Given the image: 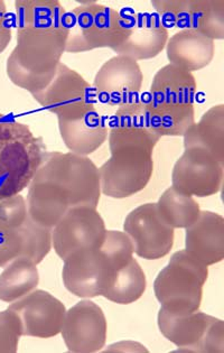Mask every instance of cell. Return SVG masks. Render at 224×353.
Masks as SVG:
<instances>
[{"label": "cell", "instance_id": "83f0119b", "mask_svg": "<svg viewBox=\"0 0 224 353\" xmlns=\"http://www.w3.org/2000/svg\"><path fill=\"white\" fill-rule=\"evenodd\" d=\"M18 230L23 238L21 257L26 258L39 266L53 249L51 228L36 223L28 216Z\"/></svg>", "mask_w": 224, "mask_h": 353}, {"label": "cell", "instance_id": "8fae6325", "mask_svg": "<svg viewBox=\"0 0 224 353\" xmlns=\"http://www.w3.org/2000/svg\"><path fill=\"white\" fill-rule=\"evenodd\" d=\"M224 165L202 148H185L174 165L172 186L193 198L216 194L223 184Z\"/></svg>", "mask_w": 224, "mask_h": 353}, {"label": "cell", "instance_id": "484cf974", "mask_svg": "<svg viewBox=\"0 0 224 353\" xmlns=\"http://www.w3.org/2000/svg\"><path fill=\"white\" fill-rule=\"evenodd\" d=\"M184 30H195L212 41L224 39V0H190Z\"/></svg>", "mask_w": 224, "mask_h": 353}, {"label": "cell", "instance_id": "277c9868", "mask_svg": "<svg viewBox=\"0 0 224 353\" xmlns=\"http://www.w3.org/2000/svg\"><path fill=\"white\" fill-rule=\"evenodd\" d=\"M209 266L184 250L173 254L154 281V293L165 311L187 315L200 311Z\"/></svg>", "mask_w": 224, "mask_h": 353}, {"label": "cell", "instance_id": "4fadbf2b", "mask_svg": "<svg viewBox=\"0 0 224 353\" xmlns=\"http://www.w3.org/2000/svg\"><path fill=\"white\" fill-rule=\"evenodd\" d=\"M32 97L57 118L71 116L96 105L92 85L63 62L51 83Z\"/></svg>", "mask_w": 224, "mask_h": 353}, {"label": "cell", "instance_id": "2e32d148", "mask_svg": "<svg viewBox=\"0 0 224 353\" xmlns=\"http://www.w3.org/2000/svg\"><path fill=\"white\" fill-rule=\"evenodd\" d=\"M21 321L23 336L51 339L61 334L66 307L46 290H33L8 306Z\"/></svg>", "mask_w": 224, "mask_h": 353}, {"label": "cell", "instance_id": "e575fe53", "mask_svg": "<svg viewBox=\"0 0 224 353\" xmlns=\"http://www.w3.org/2000/svg\"><path fill=\"white\" fill-rule=\"evenodd\" d=\"M148 352L143 344L134 341H121L111 344L103 352Z\"/></svg>", "mask_w": 224, "mask_h": 353}, {"label": "cell", "instance_id": "ffe728a7", "mask_svg": "<svg viewBox=\"0 0 224 353\" xmlns=\"http://www.w3.org/2000/svg\"><path fill=\"white\" fill-rule=\"evenodd\" d=\"M185 250L206 266L224 259V218L213 211H201L196 221L185 229Z\"/></svg>", "mask_w": 224, "mask_h": 353}, {"label": "cell", "instance_id": "5bb4252c", "mask_svg": "<svg viewBox=\"0 0 224 353\" xmlns=\"http://www.w3.org/2000/svg\"><path fill=\"white\" fill-rule=\"evenodd\" d=\"M61 335L69 352H100L108 335L107 319L102 308L90 299L77 303L66 310Z\"/></svg>", "mask_w": 224, "mask_h": 353}, {"label": "cell", "instance_id": "f546056e", "mask_svg": "<svg viewBox=\"0 0 224 353\" xmlns=\"http://www.w3.org/2000/svg\"><path fill=\"white\" fill-rule=\"evenodd\" d=\"M150 3L166 30H184L190 0H154Z\"/></svg>", "mask_w": 224, "mask_h": 353}, {"label": "cell", "instance_id": "30bf717a", "mask_svg": "<svg viewBox=\"0 0 224 353\" xmlns=\"http://www.w3.org/2000/svg\"><path fill=\"white\" fill-rule=\"evenodd\" d=\"M123 232L132 240L134 254L146 261L166 257L175 240V230L161 218L156 203L141 204L130 211Z\"/></svg>", "mask_w": 224, "mask_h": 353}, {"label": "cell", "instance_id": "603a6c76", "mask_svg": "<svg viewBox=\"0 0 224 353\" xmlns=\"http://www.w3.org/2000/svg\"><path fill=\"white\" fill-rule=\"evenodd\" d=\"M185 148H202L224 165V105H213L183 135Z\"/></svg>", "mask_w": 224, "mask_h": 353}, {"label": "cell", "instance_id": "1f68e13d", "mask_svg": "<svg viewBox=\"0 0 224 353\" xmlns=\"http://www.w3.org/2000/svg\"><path fill=\"white\" fill-rule=\"evenodd\" d=\"M28 216L27 202L21 194L0 200V228L17 229Z\"/></svg>", "mask_w": 224, "mask_h": 353}, {"label": "cell", "instance_id": "e0dca14e", "mask_svg": "<svg viewBox=\"0 0 224 353\" xmlns=\"http://www.w3.org/2000/svg\"><path fill=\"white\" fill-rule=\"evenodd\" d=\"M161 138L150 125L143 98L120 107L111 114L108 135L110 154L123 150H146L154 154Z\"/></svg>", "mask_w": 224, "mask_h": 353}, {"label": "cell", "instance_id": "7402d4cb", "mask_svg": "<svg viewBox=\"0 0 224 353\" xmlns=\"http://www.w3.org/2000/svg\"><path fill=\"white\" fill-rule=\"evenodd\" d=\"M66 16L65 8L57 0H18L15 1L16 33L66 34Z\"/></svg>", "mask_w": 224, "mask_h": 353}, {"label": "cell", "instance_id": "d6986e66", "mask_svg": "<svg viewBox=\"0 0 224 353\" xmlns=\"http://www.w3.org/2000/svg\"><path fill=\"white\" fill-rule=\"evenodd\" d=\"M216 317L196 311L187 315H175L159 308L157 324L165 339L179 347L181 352H198L206 334Z\"/></svg>", "mask_w": 224, "mask_h": 353}, {"label": "cell", "instance_id": "9c48e42d", "mask_svg": "<svg viewBox=\"0 0 224 353\" xmlns=\"http://www.w3.org/2000/svg\"><path fill=\"white\" fill-rule=\"evenodd\" d=\"M105 220L91 207L70 209L52 229L54 252L65 261L72 254L84 249H99L107 234Z\"/></svg>", "mask_w": 224, "mask_h": 353}, {"label": "cell", "instance_id": "44dd1931", "mask_svg": "<svg viewBox=\"0 0 224 353\" xmlns=\"http://www.w3.org/2000/svg\"><path fill=\"white\" fill-rule=\"evenodd\" d=\"M165 50L170 64L193 73L212 62L215 42L195 30H177L168 39Z\"/></svg>", "mask_w": 224, "mask_h": 353}, {"label": "cell", "instance_id": "d6a6232c", "mask_svg": "<svg viewBox=\"0 0 224 353\" xmlns=\"http://www.w3.org/2000/svg\"><path fill=\"white\" fill-rule=\"evenodd\" d=\"M23 250V238L17 229L0 228V267L3 268L8 263L21 257Z\"/></svg>", "mask_w": 224, "mask_h": 353}, {"label": "cell", "instance_id": "9a60e30c", "mask_svg": "<svg viewBox=\"0 0 224 353\" xmlns=\"http://www.w3.org/2000/svg\"><path fill=\"white\" fill-rule=\"evenodd\" d=\"M123 35L112 48L116 55L138 62L154 59L164 51L170 33L155 12H123Z\"/></svg>", "mask_w": 224, "mask_h": 353}, {"label": "cell", "instance_id": "836d02e7", "mask_svg": "<svg viewBox=\"0 0 224 353\" xmlns=\"http://www.w3.org/2000/svg\"><path fill=\"white\" fill-rule=\"evenodd\" d=\"M12 39V15L7 10L5 1L0 0V54L8 48Z\"/></svg>", "mask_w": 224, "mask_h": 353}, {"label": "cell", "instance_id": "4dcf8cb0", "mask_svg": "<svg viewBox=\"0 0 224 353\" xmlns=\"http://www.w3.org/2000/svg\"><path fill=\"white\" fill-rule=\"evenodd\" d=\"M23 336L21 321L9 308L0 312V353H16Z\"/></svg>", "mask_w": 224, "mask_h": 353}, {"label": "cell", "instance_id": "8992f818", "mask_svg": "<svg viewBox=\"0 0 224 353\" xmlns=\"http://www.w3.org/2000/svg\"><path fill=\"white\" fill-rule=\"evenodd\" d=\"M123 30V12L96 1L82 3L66 16L65 53L112 50L120 42Z\"/></svg>", "mask_w": 224, "mask_h": 353}, {"label": "cell", "instance_id": "7a4b0ae2", "mask_svg": "<svg viewBox=\"0 0 224 353\" xmlns=\"http://www.w3.org/2000/svg\"><path fill=\"white\" fill-rule=\"evenodd\" d=\"M66 34L17 33V44L7 59L6 73L16 87L33 96L44 90L57 74L65 53Z\"/></svg>", "mask_w": 224, "mask_h": 353}, {"label": "cell", "instance_id": "4316f807", "mask_svg": "<svg viewBox=\"0 0 224 353\" xmlns=\"http://www.w3.org/2000/svg\"><path fill=\"white\" fill-rule=\"evenodd\" d=\"M159 216L166 225L176 229H187L201 214L200 204L191 195L183 194L170 186L156 202Z\"/></svg>", "mask_w": 224, "mask_h": 353}, {"label": "cell", "instance_id": "d4e9b609", "mask_svg": "<svg viewBox=\"0 0 224 353\" xmlns=\"http://www.w3.org/2000/svg\"><path fill=\"white\" fill-rule=\"evenodd\" d=\"M146 288V274L137 259L134 258L128 265L114 272L112 281L102 297L114 304L129 305L141 299Z\"/></svg>", "mask_w": 224, "mask_h": 353}, {"label": "cell", "instance_id": "5b68a950", "mask_svg": "<svg viewBox=\"0 0 224 353\" xmlns=\"http://www.w3.org/2000/svg\"><path fill=\"white\" fill-rule=\"evenodd\" d=\"M36 173L48 181L69 207L96 209L101 199L99 168L89 156L48 152Z\"/></svg>", "mask_w": 224, "mask_h": 353}, {"label": "cell", "instance_id": "7c38bea8", "mask_svg": "<svg viewBox=\"0 0 224 353\" xmlns=\"http://www.w3.org/2000/svg\"><path fill=\"white\" fill-rule=\"evenodd\" d=\"M63 284L83 299L102 296L114 277V267L100 249H84L63 261Z\"/></svg>", "mask_w": 224, "mask_h": 353}, {"label": "cell", "instance_id": "f1b7e54d", "mask_svg": "<svg viewBox=\"0 0 224 353\" xmlns=\"http://www.w3.org/2000/svg\"><path fill=\"white\" fill-rule=\"evenodd\" d=\"M99 249L105 254L116 272L134 258L132 240L123 231L107 230L105 240Z\"/></svg>", "mask_w": 224, "mask_h": 353}, {"label": "cell", "instance_id": "cb8c5ba5", "mask_svg": "<svg viewBox=\"0 0 224 353\" xmlns=\"http://www.w3.org/2000/svg\"><path fill=\"white\" fill-rule=\"evenodd\" d=\"M39 284L37 265L26 258H16L0 274V301L12 304L32 293Z\"/></svg>", "mask_w": 224, "mask_h": 353}, {"label": "cell", "instance_id": "6da1fadb", "mask_svg": "<svg viewBox=\"0 0 224 353\" xmlns=\"http://www.w3.org/2000/svg\"><path fill=\"white\" fill-rule=\"evenodd\" d=\"M196 90L193 73L170 63L157 71L143 99L150 125L161 137H183L195 123Z\"/></svg>", "mask_w": 224, "mask_h": 353}, {"label": "cell", "instance_id": "52a82bcc", "mask_svg": "<svg viewBox=\"0 0 224 353\" xmlns=\"http://www.w3.org/2000/svg\"><path fill=\"white\" fill-rule=\"evenodd\" d=\"M143 74L132 57L116 55L102 64L92 88L96 105L105 114H112L123 105L141 99Z\"/></svg>", "mask_w": 224, "mask_h": 353}, {"label": "cell", "instance_id": "3957f363", "mask_svg": "<svg viewBox=\"0 0 224 353\" xmlns=\"http://www.w3.org/2000/svg\"><path fill=\"white\" fill-rule=\"evenodd\" d=\"M48 153L42 138L15 118L0 114V200L21 194Z\"/></svg>", "mask_w": 224, "mask_h": 353}, {"label": "cell", "instance_id": "ac0fdd59", "mask_svg": "<svg viewBox=\"0 0 224 353\" xmlns=\"http://www.w3.org/2000/svg\"><path fill=\"white\" fill-rule=\"evenodd\" d=\"M61 138L71 153L89 156L105 144L109 135L107 114L98 105L57 118Z\"/></svg>", "mask_w": 224, "mask_h": 353}, {"label": "cell", "instance_id": "ba28073f", "mask_svg": "<svg viewBox=\"0 0 224 353\" xmlns=\"http://www.w3.org/2000/svg\"><path fill=\"white\" fill-rule=\"evenodd\" d=\"M154 173L152 154L123 150L111 153L99 168L101 193L108 198L127 199L146 189Z\"/></svg>", "mask_w": 224, "mask_h": 353}]
</instances>
